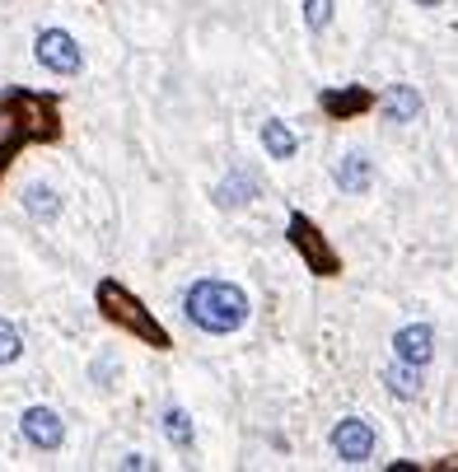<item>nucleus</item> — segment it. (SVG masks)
<instances>
[{
	"mask_svg": "<svg viewBox=\"0 0 458 472\" xmlns=\"http://www.w3.org/2000/svg\"><path fill=\"white\" fill-rule=\"evenodd\" d=\"M337 183H341V192H365L369 187V159L365 155H346L337 164Z\"/></svg>",
	"mask_w": 458,
	"mask_h": 472,
	"instance_id": "8",
	"label": "nucleus"
},
{
	"mask_svg": "<svg viewBox=\"0 0 458 472\" xmlns=\"http://www.w3.org/2000/svg\"><path fill=\"white\" fill-rule=\"evenodd\" d=\"M103 304H107V318H122L131 332H141L145 342L164 346V327H159V323H150V318L141 314V304L131 299V295H122V290H113V286H103Z\"/></svg>",
	"mask_w": 458,
	"mask_h": 472,
	"instance_id": "2",
	"label": "nucleus"
},
{
	"mask_svg": "<svg viewBox=\"0 0 458 472\" xmlns=\"http://www.w3.org/2000/svg\"><path fill=\"white\" fill-rule=\"evenodd\" d=\"M328 19H332V0H309V5H304L309 29H328Z\"/></svg>",
	"mask_w": 458,
	"mask_h": 472,
	"instance_id": "14",
	"label": "nucleus"
},
{
	"mask_svg": "<svg viewBox=\"0 0 458 472\" xmlns=\"http://www.w3.org/2000/svg\"><path fill=\"white\" fill-rule=\"evenodd\" d=\"M290 239L300 243V253H309V262H313L318 271H332V267H337V262H332V253L318 243V234H313V225H309V220H300V215H294V220H290Z\"/></svg>",
	"mask_w": 458,
	"mask_h": 472,
	"instance_id": "7",
	"label": "nucleus"
},
{
	"mask_svg": "<svg viewBox=\"0 0 458 472\" xmlns=\"http://www.w3.org/2000/svg\"><path fill=\"white\" fill-rule=\"evenodd\" d=\"M29 211L33 215H51V211H57V202H51L47 187H29Z\"/></svg>",
	"mask_w": 458,
	"mask_h": 472,
	"instance_id": "16",
	"label": "nucleus"
},
{
	"mask_svg": "<svg viewBox=\"0 0 458 472\" xmlns=\"http://www.w3.org/2000/svg\"><path fill=\"white\" fill-rule=\"evenodd\" d=\"M38 61L57 75H75L79 71V47L66 29H47V33H38Z\"/></svg>",
	"mask_w": 458,
	"mask_h": 472,
	"instance_id": "3",
	"label": "nucleus"
},
{
	"mask_svg": "<svg viewBox=\"0 0 458 472\" xmlns=\"http://www.w3.org/2000/svg\"><path fill=\"white\" fill-rule=\"evenodd\" d=\"M262 141H266V150H272V159H290L294 155V136L281 122H266L262 127Z\"/></svg>",
	"mask_w": 458,
	"mask_h": 472,
	"instance_id": "11",
	"label": "nucleus"
},
{
	"mask_svg": "<svg viewBox=\"0 0 458 472\" xmlns=\"http://www.w3.org/2000/svg\"><path fill=\"white\" fill-rule=\"evenodd\" d=\"M182 304H187V318H192L197 327H206V332H234L248 318L244 290L229 286V281H197Z\"/></svg>",
	"mask_w": 458,
	"mask_h": 472,
	"instance_id": "1",
	"label": "nucleus"
},
{
	"mask_svg": "<svg viewBox=\"0 0 458 472\" xmlns=\"http://www.w3.org/2000/svg\"><path fill=\"white\" fill-rule=\"evenodd\" d=\"M421 365H407V360H402V365H393L384 379H388V388L397 398H416V388H421V374H416Z\"/></svg>",
	"mask_w": 458,
	"mask_h": 472,
	"instance_id": "10",
	"label": "nucleus"
},
{
	"mask_svg": "<svg viewBox=\"0 0 458 472\" xmlns=\"http://www.w3.org/2000/svg\"><path fill=\"white\" fill-rule=\"evenodd\" d=\"M23 342H19V327L0 318V365H10V360H19Z\"/></svg>",
	"mask_w": 458,
	"mask_h": 472,
	"instance_id": "13",
	"label": "nucleus"
},
{
	"mask_svg": "<svg viewBox=\"0 0 458 472\" xmlns=\"http://www.w3.org/2000/svg\"><path fill=\"white\" fill-rule=\"evenodd\" d=\"M416 5H440V0H416Z\"/></svg>",
	"mask_w": 458,
	"mask_h": 472,
	"instance_id": "17",
	"label": "nucleus"
},
{
	"mask_svg": "<svg viewBox=\"0 0 458 472\" xmlns=\"http://www.w3.org/2000/svg\"><path fill=\"white\" fill-rule=\"evenodd\" d=\"M397 360H407V365H425L430 351H435V332H430L425 323H412V327H402L397 332Z\"/></svg>",
	"mask_w": 458,
	"mask_h": 472,
	"instance_id": "6",
	"label": "nucleus"
},
{
	"mask_svg": "<svg viewBox=\"0 0 458 472\" xmlns=\"http://www.w3.org/2000/svg\"><path fill=\"white\" fill-rule=\"evenodd\" d=\"M384 108H388V118H393V122H412V118L421 113V99H416L407 85H397V90H388Z\"/></svg>",
	"mask_w": 458,
	"mask_h": 472,
	"instance_id": "9",
	"label": "nucleus"
},
{
	"mask_svg": "<svg viewBox=\"0 0 458 472\" xmlns=\"http://www.w3.org/2000/svg\"><path fill=\"white\" fill-rule=\"evenodd\" d=\"M365 103H369V94H360V90L346 94V99H341V94H328V108H332V113H356V108H365Z\"/></svg>",
	"mask_w": 458,
	"mask_h": 472,
	"instance_id": "15",
	"label": "nucleus"
},
{
	"mask_svg": "<svg viewBox=\"0 0 458 472\" xmlns=\"http://www.w3.org/2000/svg\"><path fill=\"white\" fill-rule=\"evenodd\" d=\"M164 430H169V439L178 444V449H192V421H187V411H169Z\"/></svg>",
	"mask_w": 458,
	"mask_h": 472,
	"instance_id": "12",
	"label": "nucleus"
},
{
	"mask_svg": "<svg viewBox=\"0 0 458 472\" xmlns=\"http://www.w3.org/2000/svg\"><path fill=\"white\" fill-rule=\"evenodd\" d=\"M23 439L38 444V449H57V444L66 439L61 416L51 407H29V411H23Z\"/></svg>",
	"mask_w": 458,
	"mask_h": 472,
	"instance_id": "5",
	"label": "nucleus"
},
{
	"mask_svg": "<svg viewBox=\"0 0 458 472\" xmlns=\"http://www.w3.org/2000/svg\"><path fill=\"white\" fill-rule=\"evenodd\" d=\"M332 449L341 463H365L374 454V430L369 421H360V416H346V421L332 430Z\"/></svg>",
	"mask_w": 458,
	"mask_h": 472,
	"instance_id": "4",
	"label": "nucleus"
}]
</instances>
